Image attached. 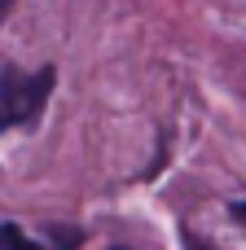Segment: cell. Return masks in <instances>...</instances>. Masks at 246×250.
I'll use <instances>...</instances> for the list:
<instances>
[{
    "label": "cell",
    "instance_id": "5",
    "mask_svg": "<svg viewBox=\"0 0 246 250\" xmlns=\"http://www.w3.org/2000/svg\"><path fill=\"white\" fill-rule=\"evenodd\" d=\"M233 220H242V224H246V198H242V202H233Z\"/></svg>",
    "mask_w": 246,
    "mask_h": 250
},
{
    "label": "cell",
    "instance_id": "1",
    "mask_svg": "<svg viewBox=\"0 0 246 250\" xmlns=\"http://www.w3.org/2000/svg\"><path fill=\"white\" fill-rule=\"evenodd\" d=\"M57 88V66H40L35 75L4 66L0 70V132H13L22 123H35Z\"/></svg>",
    "mask_w": 246,
    "mask_h": 250
},
{
    "label": "cell",
    "instance_id": "7",
    "mask_svg": "<svg viewBox=\"0 0 246 250\" xmlns=\"http://www.w3.org/2000/svg\"><path fill=\"white\" fill-rule=\"evenodd\" d=\"M110 250H128V246H110Z\"/></svg>",
    "mask_w": 246,
    "mask_h": 250
},
{
    "label": "cell",
    "instance_id": "3",
    "mask_svg": "<svg viewBox=\"0 0 246 250\" xmlns=\"http://www.w3.org/2000/svg\"><path fill=\"white\" fill-rule=\"evenodd\" d=\"M48 242H53V250H79L84 229H70V224H48Z\"/></svg>",
    "mask_w": 246,
    "mask_h": 250
},
{
    "label": "cell",
    "instance_id": "4",
    "mask_svg": "<svg viewBox=\"0 0 246 250\" xmlns=\"http://www.w3.org/2000/svg\"><path fill=\"white\" fill-rule=\"evenodd\" d=\"M185 250H216L211 242H202V237H194L189 229H185Z\"/></svg>",
    "mask_w": 246,
    "mask_h": 250
},
{
    "label": "cell",
    "instance_id": "2",
    "mask_svg": "<svg viewBox=\"0 0 246 250\" xmlns=\"http://www.w3.org/2000/svg\"><path fill=\"white\" fill-rule=\"evenodd\" d=\"M0 250H44V246H40L35 237H26L13 220H4V224H0Z\"/></svg>",
    "mask_w": 246,
    "mask_h": 250
},
{
    "label": "cell",
    "instance_id": "6",
    "mask_svg": "<svg viewBox=\"0 0 246 250\" xmlns=\"http://www.w3.org/2000/svg\"><path fill=\"white\" fill-rule=\"evenodd\" d=\"M9 4H13V0H0V18H4V13H9Z\"/></svg>",
    "mask_w": 246,
    "mask_h": 250
}]
</instances>
